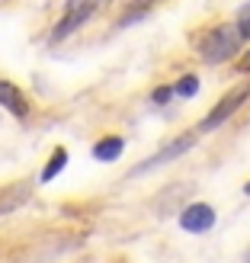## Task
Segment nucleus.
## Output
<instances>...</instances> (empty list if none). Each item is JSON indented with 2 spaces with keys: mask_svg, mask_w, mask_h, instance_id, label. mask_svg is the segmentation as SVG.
<instances>
[{
  "mask_svg": "<svg viewBox=\"0 0 250 263\" xmlns=\"http://www.w3.org/2000/svg\"><path fill=\"white\" fill-rule=\"evenodd\" d=\"M238 42H241L238 29H228V26H225V29H215V32L202 42V58L212 61V64L228 61L234 51H238Z\"/></svg>",
  "mask_w": 250,
  "mask_h": 263,
  "instance_id": "1",
  "label": "nucleus"
},
{
  "mask_svg": "<svg viewBox=\"0 0 250 263\" xmlns=\"http://www.w3.org/2000/svg\"><path fill=\"white\" fill-rule=\"evenodd\" d=\"M247 97H250V87H238V90H234V93H228V97L221 100V103H218V106H215L212 112L205 116L199 128H202V132H212V128H218L221 122H228L231 116L238 112V106H241V103H244Z\"/></svg>",
  "mask_w": 250,
  "mask_h": 263,
  "instance_id": "2",
  "label": "nucleus"
},
{
  "mask_svg": "<svg viewBox=\"0 0 250 263\" xmlns=\"http://www.w3.org/2000/svg\"><path fill=\"white\" fill-rule=\"evenodd\" d=\"M180 225L193 231V234H202L215 225V209L212 205H205V202H196V205H186L180 212Z\"/></svg>",
  "mask_w": 250,
  "mask_h": 263,
  "instance_id": "3",
  "label": "nucleus"
},
{
  "mask_svg": "<svg viewBox=\"0 0 250 263\" xmlns=\"http://www.w3.org/2000/svg\"><path fill=\"white\" fill-rule=\"evenodd\" d=\"M189 148H193V138H189V135H183L180 141L167 144L164 151H157V154H154V157H148L144 164H138V167H135V174H148V170L161 167V164H167V161H177V157H180V154H186Z\"/></svg>",
  "mask_w": 250,
  "mask_h": 263,
  "instance_id": "4",
  "label": "nucleus"
},
{
  "mask_svg": "<svg viewBox=\"0 0 250 263\" xmlns=\"http://www.w3.org/2000/svg\"><path fill=\"white\" fill-rule=\"evenodd\" d=\"M32 196V183L29 180H23V183H13V186H7L4 193H0V218L10 215V212H16V209L26 202Z\"/></svg>",
  "mask_w": 250,
  "mask_h": 263,
  "instance_id": "5",
  "label": "nucleus"
},
{
  "mask_svg": "<svg viewBox=\"0 0 250 263\" xmlns=\"http://www.w3.org/2000/svg\"><path fill=\"white\" fill-rule=\"evenodd\" d=\"M0 106H7L13 116H20V119L29 112V106H26V100L20 93V87L10 84V81H0Z\"/></svg>",
  "mask_w": 250,
  "mask_h": 263,
  "instance_id": "6",
  "label": "nucleus"
},
{
  "mask_svg": "<svg viewBox=\"0 0 250 263\" xmlns=\"http://www.w3.org/2000/svg\"><path fill=\"white\" fill-rule=\"evenodd\" d=\"M90 13H93V4H84V0H74V4H71V13L64 16V23H61L58 29H55V39H64V35L71 32V29H77V26H81V23L90 16Z\"/></svg>",
  "mask_w": 250,
  "mask_h": 263,
  "instance_id": "7",
  "label": "nucleus"
},
{
  "mask_svg": "<svg viewBox=\"0 0 250 263\" xmlns=\"http://www.w3.org/2000/svg\"><path fill=\"white\" fill-rule=\"evenodd\" d=\"M122 148H125V141L116 138V135L100 138V141L93 144V157H97V161H116V157L122 154Z\"/></svg>",
  "mask_w": 250,
  "mask_h": 263,
  "instance_id": "8",
  "label": "nucleus"
},
{
  "mask_svg": "<svg viewBox=\"0 0 250 263\" xmlns=\"http://www.w3.org/2000/svg\"><path fill=\"white\" fill-rule=\"evenodd\" d=\"M64 161H68V151H64V148H55V154H51V161H48V164H45V170H42V180H45V183H48V180H55V177L61 174Z\"/></svg>",
  "mask_w": 250,
  "mask_h": 263,
  "instance_id": "9",
  "label": "nucleus"
},
{
  "mask_svg": "<svg viewBox=\"0 0 250 263\" xmlns=\"http://www.w3.org/2000/svg\"><path fill=\"white\" fill-rule=\"evenodd\" d=\"M196 90H199V81H196L193 74H186V77H180V81L174 84V93H180V97H193Z\"/></svg>",
  "mask_w": 250,
  "mask_h": 263,
  "instance_id": "10",
  "label": "nucleus"
},
{
  "mask_svg": "<svg viewBox=\"0 0 250 263\" xmlns=\"http://www.w3.org/2000/svg\"><path fill=\"white\" fill-rule=\"evenodd\" d=\"M238 35H241V39H250V4L241 10V20H238Z\"/></svg>",
  "mask_w": 250,
  "mask_h": 263,
  "instance_id": "11",
  "label": "nucleus"
},
{
  "mask_svg": "<svg viewBox=\"0 0 250 263\" xmlns=\"http://www.w3.org/2000/svg\"><path fill=\"white\" fill-rule=\"evenodd\" d=\"M170 97H174V87H161V90L154 93V103H167Z\"/></svg>",
  "mask_w": 250,
  "mask_h": 263,
  "instance_id": "12",
  "label": "nucleus"
},
{
  "mask_svg": "<svg viewBox=\"0 0 250 263\" xmlns=\"http://www.w3.org/2000/svg\"><path fill=\"white\" fill-rule=\"evenodd\" d=\"M241 71H250V51H247V58L241 61Z\"/></svg>",
  "mask_w": 250,
  "mask_h": 263,
  "instance_id": "13",
  "label": "nucleus"
},
{
  "mask_svg": "<svg viewBox=\"0 0 250 263\" xmlns=\"http://www.w3.org/2000/svg\"><path fill=\"white\" fill-rule=\"evenodd\" d=\"M247 196H250V183H247Z\"/></svg>",
  "mask_w": 250,
  "mask_h": 263,
  "instance_id": "14",
  "label": "nucleus"
}]
</instances>
